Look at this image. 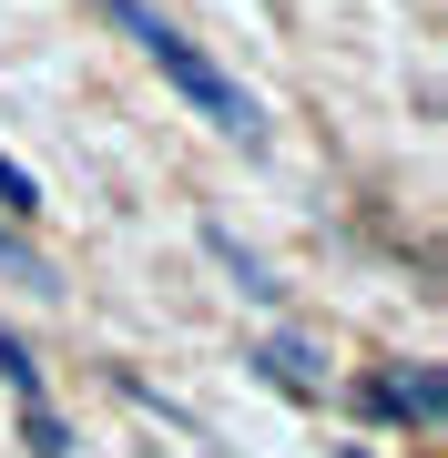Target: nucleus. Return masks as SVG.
I'll list each match as a JSON object with an SVG mask.
<instances>
[{
    "instance_id": "nucleus-1",
    "label": "nucleus",
    "mask_w": 448,
    "mask_h": 458,
    "mask_svg": "<svg viewBox=\"0 0 448 458\" xmlns=\"http://www.w3.org/2000/svg\"><path fill=\"white\" fill-rule=\"evenodd\" d=\"M102 21H113V31H133V41H143V62L164 72V82L194 102L215 132H234V143H266V113H255V92H245V82H224V72L204 62V41H183L173 21L153 11V0H102Z\"/></svg>"
},
{
    "instance_id": "nucleus-2",
    "label": "nucleus",
    "mask_w": 448,
    "mask_h": 458,
    "mask_svg": "<svg viewBox=\"0 0 448 458\" xmlns=\"http://www.w3.org/2000/svg\"><path fill=\"white\" fill-rule=\"evenodd\" d=\"M367 408H377V418H408V428H428V438H438V418H448V387H438V367L418 357V367H387V377H367Z\"/></svg>"
},
{
    "instance_id": "nucleus-3",
    "label": "nucleus",
    "mask_w": 448,
    "mask_h": 458,
    "mask_svg": "<svg viewBox=\"0 0 448 458\" xmlns=\"http://www.w3.org/2000/svg\"><path fill=\"white\" fill-rule=\"evenodd\" d=\"M255 367H266L285 397H326V367H316V346H306V336H266V346H255Z\"/></svg>"
},
{
    "instance_id": "nucleus-4",
    "label": "nucleus",
    "mask_w": 448,
    "mask_h": 458,
    "mask_svg": "<svg viewBox=\"0 0 448 458\" xmlns=\"http://www.w3.org/2000/svg\"><path fill=\"white\" fill-rule=\"evenodd\" d=\"M204 255H215V265H224V276H234V285H245V295H255V306H275V295H285V285H275V265H266V255H245V245H234V234H224V225H204Z\"/></svg>"
},
{
    "instance_id": "nucleus-5",
    "label": "nucleus",
    "mask_w": 448,
    "mask_h": 458,
    "mask_svg": "<svg viewBox=\"0 0 448 458\" xmlns=\"http://www.w3.org/2000/svg\"><path fill=\"white\" fill-rule=\"evenodd\" d=\"M41 214V183H31V164H11L0 153V225H31Z\"/></svg>"
},
{
    "instance_id": "nucleus-6",
    "label": "nucleus",
    "mask_w": 448,
    "mask_h": 458,
    "mask_svg": "<svg viewBox=\"0 0 448 458\" xmlns=\"http://www.w3.org/2000/svg\"><path fill=\"white\" fill-rule=\"evenodd\" d=\"M0 377H11V397H21V408H51V397H41V367H31V346H21L11 327H0Z\"/></svg>"
},
{
    "instance_id": "nucleus-7",
    "label": "nucleus",
    "mask_w": 448,
    "mask_h": 458,
    "mask_svg": "<svg viewBox=\"0 0 448 458\" xmlns=\"http://www.w3.org/2000/svg\"><path fill=\"white\" fill-rule=\"evenodd\" d=\"M0 265H11L21 285H51V255H31V245H21V225H0Z\"/></svg>"
},
{
    "instance_id": "nucleus-8",
    "label": "nucleus",
    "mask_w": 448,
    "mask_h": 458,
    "mask_svg": "<svg viewBox=\"0 0 448 458\" xmlns=\"http://www.w3.org/2000/svg\"><path fill=\"white\" fill-rule=\"evenodd\" d=\"M21 438H31L41 458H72V428H62V418H51V408H21Z\"/></svg>"
}]
</instances>
